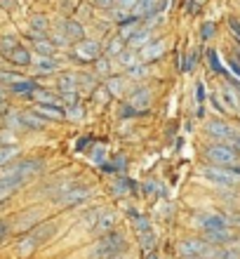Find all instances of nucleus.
Wrapping results in <instances>:
<instances>
[{
	"label": "nucleus",
	"mask_w": 240,
	"mask_h": 259,
	"mask_svg": "<svg viewBox=\"0 0 240 259\" xmlns=\"http://www.w3.org/2000/svg\"><path fill=\"white\" fill-rule=\"evenodd\" d=\"M17 45H19V40H17L14 35H3V38H0V57L5 59V57L10 55Z\"/></svg>",
	"instance_id": "36"
},
{
	"label": "nucleus",
	"mask_w": 240,
	"mask_h": 259,
	"mask_svg": "<svg viewBox=\"0 0 240 259\" xmlns=\"http://www.w3.org/2000/svg\"><path fill=\"white\" fill-rule=\"evenodd\" d=\"M106 259H132V254L127 252V250H123V252H116V254H111V257Z\"/></svg>",
	"instance_id": "54"
},
{
	"label": "nucleus",
	"mask_w": 240,
	"mask_h": 259,
	"mask_svg": "<svg viewBox=\"0 0 240 259\" xmlns=\"http://www.w3.org/2000/svg\"><path fill=\"white\" fill-rule=\"evenodd\" d=\"M165 10H167V0H139L137 7L132 10V14L139 17V19H149L151 14L165 12Z\"/></svg>",
	"instance_id": "13"
},
{
	"label": "nucleus",
	"mask_w": 240,
	"mask_h": 259,
	"mask_svg": "<svg viewBox=\"0 0 240 259\" xmlns=\"http://www.w3.org/2000/svg\"><path fill=\"white\" fill-rule=\"evenodd\" d=\"M94 7H99V10H109V12H113L118 7V0H94Z\"/></svg>",
	"instance_id": "44"
},
{
	"label": "nucleus",
	"mask_w": 240,
	"mask_h": 259,
	"mask_svg": "<svg viewBox=\"0 0 240 259\" xmlns=\"http://www.w3.org/2000/svg\"><path fill=\"white\" fill-rule=\"evenodd\" d=\"M165 52H167V42L160 40V38H153L149 45H144V48L139 50V59H141V62H156Z\"/></svg>",
	"instance_id": "15"
},
{
	"label": "nucleus",
	"mask_w": 240,
	"mask_h": 259,
	"mask_svg": "<svg viewBox=\"0 0 240 259\" xmlns=\"http://www.w3.org/2000/svg\"><path fill=\"white\" fill-rule=\"evenodd\" d=\"M203 238L212 245H231L235 243L238 233L233 231V226H221V229H210V231H203Z\"/></svg>",
	"instance_id": "12"
},
{
	"label": "nucleus",
	"mask_w": 240,
	"mask_h": 259,
	"mask_svg": "<svg viewBox=\"0 0 240 259\" xmlns=\"http://www.w3.org/2000/svg\"><path fill=\"white\" fill-rule=\"evenodd\" d=\"M5 106V88H3V82H0V109Z\"/></svg>",
	"instance_id": "57"
},
{
	"label": "nucleus",
	"mask_w": 240,
	"mask_h": 259,
	"mask_svg": "<svg viewBox=\"0 0 240 259\" xmlns=\"http://www.w3.org/2000/svg\"><path fill=\"white\" fill-rule=\"evenodd\" d=\"M111 59H113V57H109V55L99 57V59L94 62V73L97 75H104V78H109V73H111Z\"/></svg>",
	"instance_id": "33"
},
{
	"label": "nucleus",
	"mask_w": 240,
	"mask_h": 259,
	"mask_svg": "<svg viewBox=\"0 0 240 259\" xmlns=\"http://www.w3.org/2000/svg\"><path fill=\"white\" fill-rule=\"evenodd\" d=\"M0 5H3V7H7V10H10V7H12V0H0Z\"/></svg>",
	"instance_id": "58"
},
{
	"label": "nucleus",
	"mask_w": 240,
	"mask_h": 259,
	"mask_svg": "<svg viewBox=\"0 0 240 259\" xmlns=\"http://www.w3.org/2000/svg\"><path fill=\"white\" fill-rule=\"evenodd\" d=\"M82 113H85V109H82V104H78V106H71V109L66 111V118H73V120H82Z\"/></svg>",
	"instance_id": "45"
},
{
	"label": "nucleus",
	"mask_w": 240,
	"mask_h": 259,
	"mask_svg": "<svg viewBox=\"0 0 240 259\" xmlns=\"http://www.w3.org/2000/svg\"><path fill=\"white\" fill-rule=\"evenodd\" d=\"M151 102H153L151 90H149V88H144V85H139V88H134V90H132L130 99H127V104H130V106H134V109L139 111V116L149 111V106H151Z\"/></svg>",
	"instance_id": "14"
},
{
	"label": "nucleus",
	"mask_w": 240,
	"mask_h": 259,
	"mask_svg": "<svg viewBox=\"0 0 240 259\" xmlns=\"http://www.w3.org/2000/svg\"><path fill=\"white\" fill-rule=\"evenodd\" d=\"M116 224H118L116 212H113V210H104V207H102V212H99V217H97L94 231L99 233V236H104V233L113 231V229H116Z\"/></svg>",
	"instance_id": "20"
},
{
	"label": "nucleus",
	"mask_w": 240,
	"mask_h": 259,
	"mask_svg": "<svg viewBox=\"0 0 240 259\" xmlns=\"http://www.w3.org/2000/svg\"><path fill=\"white\" fill-rule=\"evenodd\" d=\"M35 111L47 120H66V109H62L59 104H35Z\"/></svg>",
	"instance_id": "22"
},
{
	"label": "nucleus",
	"mask_w": 240,
	"mask_h": 259,
	"mask_svg": "<svg viewBox=\"0 0 240 259\" xmlns=\"http://www.w3.org/2000/svg\"><path fill=\"white\" fill-rule=\"evenodd\" d=\"M59 92H80L78 90V73H62L57 80Z\"/></svg>",
	"instance_id": "26"
},
{
	"label": "nucleus",
	"mask_w": 240,
	"mask_h": 259,
	"mask_svg": "<svg viewBox=\"0 0 240 259\" xmlns=\"http://www.w3.org/2000/svg\"><path fill=\"white\" fill-rule=\"evenodd\" d=\"M139 111L134 109V106H130V104H123V109H120V118H137Z\"/></svg>",
	"instance_id": "47"
},
{
	"label": "nucleus",
	"mask_w": 240,
	"mask_h": 259,
	"mask_svg": "<svg viewBox=\"0 0 240 259\" xmlns=\"http://www.w3.org/2000/svg\"><path fill=\"white\" fill-rule=\"evenodd\" d=\"M231 146H233V149H235V153H238V156H240V132L233 137V139H231Z\"/></svg>",
	"instance_id": "56"
},
{
	"label": "nucleus",
	"mask_w": 240,
	"mask_h": 259,
	"mask_svg": "<svg viewBox=\"0 0 240 259\" xmlns=\"http://www.w3.org/2000/svg\"><path fill=\"white\" fill-rule=\"evenodd\" d=\"M144 259H160L158 250H156V247H153V250H146V252H144Z\"/></svg>",
	"instance_id": "55"
},
{
	"label": "nucleus",
	"mask_w": 240,
	"mask_h": 259,
	"mask_svg": "<svg viewBox=\"0 0 240 259\" xmlns=\"http://www.w3.org/2000/svg\"><path fill=\"white\" fill-rule=\"evenodd\" d=\"M31 66H33L35 73H55V71H59V62L55 57H38V59H33Z\"/></svg>",
	"instance_id": "24"
},
{
	"label": "nucleus",
	"mask_w": 240,
	"mask_h": 259,
	"mask_svg": "<svg viewBox=\"0 0 240 259\" xmlns=\"http://www.w3.org/2000/svg\"><path fill=\"white\" fill-rule=\"evenodd\" d=\"M139 26H141V19H139V17H132V19H127L125 24H118V35H120V38L127 42L132 35L137 33Z\"/></svg>",
	"instance_id": "25"
},
{
	"label": "nucleus",
	"mask_w": 240,
	"mask_h": 259,
	"mask_svg": "<svg viewBox=\"0 0 240 259\" xmlns=\"http://www.w3.org/2000/svg\"><path fill=\"white\" fill-rule=\"evenodd\" d=\"M19 116V123H21V130H45L47 127V118L40 116L38 111H21V113H17Z\"/></svg>",
	"instance_id": "16"
},
{
	"label": "nucleus",
	"mask_w": 240,
	"mask_h": 259,
	"mask_svg": "<svg viewBox=\"0 0 240 259\" xmlns=\"http://www.w3.org/2000/svg\"><path fill=\"white\" fill-rule=\"evenodd\" d=\"M42 167H45V163H42L40 158H17L14 163H10L7 167H3V170L7 172H19V175H24V177H35V175H40Z\"/></svg>",
	"instance_id": "10"
},
{
	"label": "nucleus",
	"mask_w": 240,
	"mask_h": 259,
	"mask_svg": "<svg viewBox=\"0 0 240 259\" xmlns=\"http://www.w3.org/2000/svg\"><path fill=\"white\" fill-rule=\"evenodd\" d=\"M146 75H149V66H146V62H139L132 68H127V78H132V80H144Z\"/></svg>",
	"instance_id": "35"
},
{
	"label": "nucleus",
	"mask_w": 240,
	"mask_h": 259,
	"mask_svg": "<svg viewBox=\"0 0 240 259\" xmlns=\"http://www.w3.org/2000/svg\"><path fill=\"white\" fill-rule=\"evenodd\" d=\"M5 62H10L12 66H17V68H26V66H31L33 64V57H31V52H28V48H24V45H17V48L10 52V55L5 57Z\"/></svg>",
	"instance_id": "17"
},
{
	"label": "nucleus",
	"mask_w": 240,
	"mask_h": 259,
	"mask_svg": "<svg viewBox=\"0 0 240 259\" xmlns=\"http://www.w3.org/2000/svg\"><path fill=\"white\" fill-rule=\"evenodd\" d=\"M55 231H57L55 222H42V224H35L33 229H31V231H28L26 236L17 243V252H19L21 257H28V254L33 252V250H38L42 243H47V240L55 236Z\"/></svg>",
	"instance_id": "2"
},
{
	"label": "nucleus",
	"mask_w": 240,
	"mask_h": 259,
	"mask_svg": "<svg viewBox=\"0 0 240 259\" xmlns=\"http://www.w3.org/2000/svg\"><path fill=\"white\" fill-rule=\"evenodd\" d=\"M106 158H109V151H106V146H104V144L94 146V149H92V153H89V160H92V163H97V165L106 163Z\"/></svg>",
	"instance_id": "38"
},
{
	"label": "nucleus",
	"mask_w": 240,
	"mask_h": 259,
	"mask_svg": "<svg viewBox=\"0 0 240 259\" xmlns=\"http://www.w3.org/2000/svg\"><path fill=\"white\" fill-rule=\"evenodd\" d=\"M193 222H196V226L203 229V231L221 229V226H231L226 214H219V212H193Z\"/></svg>",
	"instance_id": "11"
},
{
	"label": "nucleus",
	"mask_w": 240,
	"mask_h": 259,
	"mask_svg": "<svg viewBox=\"0 0 240 259\" xmlns=\"http://www.w3.org/2000/svg\"><path fill=\"white\" fill-rule=\"evenodd\" d=\"M19 158V149L14 144H3L0 146V167H7L10 163H14Z\"/></svg>",
	"instance_id": "27"
},
{
	"label": "nucleus",
	"mask_w": 240,
	"mask_h": 259,
	"mask_svg": "<svg viewBox=\"0 0 240 259\" xmlns=\"http://www.w3.org/2000/svg\"><path fill=\"white\" fill-rule=\"evenodd\" d=\"M205 135L210 137L212 142L231 144V139L238 135V130H235L231 123H226L224 118H212V120H207L205 123Z\"/></svg>",
	"instance_id": "6"
},
{
	"label": "nucleus",
	"mask_w": 240,
	"mask_h": 259,
	"mask_svg": "<svg viewBox=\"0 0 240 259\" xmlns=\"http://www.w3.org/2000/svg\"><path fill=\"white\" fill-rule=\"evenodd\" d=\"M137 238H139V245H141V250H153L156 247V233H153V229L151 231H146V233H137Z\"/></svg>",
	"instance_id": "37"
},
{
	"label": "nucleus",
	"mask_w": 240,
	"mask_h": 259,
	"mask_svg": "<svg viewBox=\"0 0 240 259\" xmlns=\"http://www.w3.org/2000/svg\"><path fill=\"white\" fill-rule=\"evenodd\" d=\"M97 88V78L89 73H78V90L82 92H94Z\"/></svg>",
	"instance_id": "34"
},
{
	"label": "nucleus",
	"mask_w": 240,
	"mask_h": 259,
	"mask_svg": "<svg viewBox=\"0 0 240 259\" xmlns=\"http://www.w3.org/2000/svg\"><path fill=\"white\" fill-rule=\"evenodd\" d=\"M92 144H94V137H92V135H85L80 142L76 144V151H78V153H82V151L87 149V146H92Z\"/></svg>",
	"instance_id": "46"
},
{
	"label": "nucleus",
	"mask_w": 240,
	"mask_h": 259,
	"mask_svg": "<svg viewBox=\"0 0 240 259\" xmlns=\"http://www.w3.org/2000/svg\"><path fill=\"white\" fill-rule=\"evenodd\" d=\"M62 28H64V33H66V38L71 40V45L85 38V28H82V24H80L78 19H73V17L64 19V21H62Z\"/></svg>",
	"instance_id": "21"
},
{
	"label": "nucleus",
	"mask_w": 240,
	"mask_h": 259,
	"mask_svg": "<svg viewBox=\"0 0 240 259\" xmlns=\"http://www.w3.org/2000/svg\"><path fill=\"white\" fill-rule=\"evenodd\" d=\"M125 80H127V78H120V75H111V78H106V90H109V95L111 97H123Z\"/></svg>",
	"instance_id": "30"
},
{
	"label": "nucleus",
	"mask_w": 240,
	"mask_h": 259,
	"mask_svg": "<svg viewBox=\"0 0 240 259\" xmlns=\"http://www.w3.org/2000/svg\"><path fill=\"white\" fill-rule=\"evenodd\" d=\"M59 102L66 104V106H78L80 104V92H59Z\"/></svg>",
	"instance_id": "40"
},
{
	"label": "nucleus",
	"mask_w": 240,
	"mask_h": 259,
	"mask_svg": "<svg viewBox=\"0 0 240 259\" xmlns=\"http://www.w3.org/2000/svg\"><path fill=\"white\" fill-rule=\"evenodd\" d=\"M228 66H231V71H233V73H235V75H238V78H240V64H238V62H235V59H233V55L228 57Z\"/></svg>",
	"instance_id": "52"
},
{
	"label": "nucleus",
	"mask_w": 240,
	"mask_h": 259,
	"mask_svg": "<svg viewBox=\"0 0 240 259\" xmlns=\"http://www.w3.org/2000/svg\"><path fill=\"white\" fill-rule=\"evenodd\" d=\"M38 88H40V85H38L33 78H21V80H17V82L10 85V92L17 95V97H21V99H31Z\"/></svg>",
	"instance_id": "19"
},
{
	"label": "nucleus",
	"mask_w": 240,
	"mask_h": 259,
	"mask_svg": "<svg viewBox=\"0 0 240 259\" xmlns=\"http://www.w3.org/2000/svg\"><path fill=\"white\" fill-rule=\"evenodd\" d=\"M203 153H205V158L212 165H221V167H233V165H238V158H240L233 146L224 142L210 144V146L203 149Z\"/></svg>",
	"instance_id": "4"
},
{
	"label": "nucleus",
	"mask_w": 240,
	"mask_h": 259,
	"mask_svg": "<svg viewBox=\"0 0 240 259\" xmlns=\"http://www.w3.org/2000/svg\"><path fill=\"white\" fill-rule=\"evenodd\" d=\"M200 175L212 182L217 186H224V189H238L240 186V175L233 170V167H221V165H203L200 167Z\"/></svg>",
	"instance_id": "3"
},
{
	"label": "nucleus",
	"mask_w": 240,
	"mask_h": 259,
	"mask_svg": "<svg viewBox=\"0 0 240 259\" xmlns=\"http://www.w3.org/2000/svg\"><path fill=\"white\" fill-rule=\"evenodd\" d=\"M10 229H12V226H10V222L0 219V245H3V243L7 240V236H10Z\"/></svg>",
	"instance_id": "48"
},
{
	"label": "nucleus",
	"mask_w": 240,
	"mask_h": 259,
	"mask_svg": "<svg viewBox=\"0 0 240 259\" xmlns=\"http://www.w3.org/2000/svg\"><path fill=\"white\" fill-rule=\"evenodd\" d=\"M111 163H113V167H116V172H118V175H123V172H125V167H127V158H125V156H120V153H118V156L113 158Z\"/></svg>",
	"instance_id": "43"
},
{
	"label": "nucleus",
	"mask_w": 240,
	"mask_h": 259,
	"mask_svg": "<svg viewBox=\"0 0 240 259\" xmlns=\"http://www.w3.org/2000/svg\"><path fill=\"white\" fill-rule=\"evenodd\" d=\"M33 50L38 52V57H55L57 45L50 38H40V40H33Z\"/></svg>",
	"instance_id": "29"
},
{
	"label": "nucleus",
	"mask_w": 240,
	"mask_h": 259,
	"mask_svg": "<svg viewBox=\"0 0 240 259\" xmlns=\"http://www.w3.org/2000/svg\"><path fill=\"white\" fill-rule=\"evenodd\" d=\"M139 0H118V7H123V10H127V12H132L134 7H137Z\"/></svg>",
	"instance_id": "51"
},
{
	"label": "nucleus",
	"mask_w": 240,
	"mask_h": 259,
	"mask_svg": "<svg viewBox=\"0 0 240 259\" xmlns=\"http://www.w3.org/2000/svg\"><path fill=\"white\" fill-rule=\"evenodd\" d=\"M151 40H153V28H151V26H146V24H144V26H139V28H137V33L132 35V38H130L127 42H130V48L141 50L144 45H149Z\"/></svg>",
	"instance_id": "23"
},
{
	"label": "nucleus",
	"mask_w": 240,
	"mask_h": 259,
	"mask_svg": "<svg viewBox=\"0 0 240 259\" xmlns=\"http://www.w3.org/2000/svg\"><path fill=\"white\" fill-rule=\"evenodd\" d=\"M214 31H217V26H214L212 21H203V26H200V38H203V40H212Z\"/></svg>",
	"instance_id": "41"
},
{
	"label": "nucleus",
	"mask_w": 240,
	"mask_h": 259,
	"mask_svg": "<svg viewBox=\"0 0 240 259\" xmlns=\"http://www.w3.org/2000/svg\"><path fill=\"white\" fill-rule=\"evenodd\" d=\"M205 99H207L205 85H203V82H198V85H196V104H205Z\"/></svg>",
	"instance_id": "49"
},
{
	"label": "nucleus",
	"mask_w": 240,
	"mask_h": 259,
	"mask_svg": "<svg viewBox=\"0 0 240 259\" xmlns=\"http://www.w3.org/2000/svg\"><path fill=\"white\" fill-rule=\"evenodd\" d=\"M207 62H210V66H212V71H217V73H221V75H228V71L219 64V55H217V50H207Z\"/></svg>",
	"instance_id": "39"
},
{
	"label": "nucleus",
	"mask_w": 240,
	"mask_h": 259,
	"mask_svg": "<svg viewBox=\"0 0 240 259\" xmlns=\"http://www.w3.org/2000/svg\"><path fill=\"white\" fill-rule=\"evenodd\" d=\"M31 99H33L35 104H57V102H59V97H57L55 92H50V90H42V88L35 90Z\"/></svg>",
	"instance_id": "31"
},
{
	"label": "nucleus",
	"mask_w": 240,
	"mask_h": 259,
	"mask_svg": "<svg viewBox=\"0 0 240 259\" xmlns=\"http://www.w3.org/2000/svg\"><path fill=\"white\" fill-rule=\"evenodd\" d=\"M26 182H28V177H24V175H19V172L3 170V175H0V205L5 203L10 196H14L19 189H24Z\"/></svg>",
	"instance_id": "7"
},
{
	"label": "nucleus",
	"mask_w": 240,
	"mask_h": 259,
	"mask_svg": "<svg viewBox=\"0 0 240 259\" xmlns=\"http://www.w3.org/2000/svg\"><path fill=\"white\" fill-rule=\"evenodd\" d=\"M205 259H240V247L231 245H210L205 252Z\"/></svg>",
	"instance_id": "18"
},
{
	"label": "nucleus",
	"mask_w": 240,
	"mask_h": 259,
	"mask_svg": "<svg viewBox=\"0 0 240 259\" xmlns=\"http://www.w3.org/2000/svg\"><path fill=\"white\" fill-rule=\"evenodd\" d=\"M123 50H125V40L120 38V35H113V38H111V40L106 42V48H104V52H106L109 57H118L120 52H123Z\"/></svg>",
	"instance_id": "32"
},
{
	"label": "nucleus",
	"mask_w": 240,
	"mask_h": 259,
	"mask_svg": "<svg viewBox=\"0 0 240 259\" xmlns=\"http://www.w3.org/2000/svg\"><path fill=\"white\" fill-rule=\"evenodd\" d=\"M102 55H104L102 42L85 40V38L73 42V62H78V64H94Z\"/></svg>",
	"instance_id": "5"
},
{
	"label": "nucleus",
	"mask_w": 240,
	"mask_h": 259,
	"mask_svg": "<svg viewBox=\"0 0 240 259\" xmlns=\"http://www.w3.org/2000/svg\"><path fill=\"white\" fill-rule=\"evenodd\" d=\"M191 259H205V257H191Z\"/></svg>",
	"instance_id": "59"
},
{
	"label": "nucleus",
	"mask_w": 240,
	"mask_h": 259,
	"mask_svg": "<svg viewBox=\"0 0 240 259\" xmlns=\"http://www.w3.org/2000/svg\"><path fill=\"white\" fill-rule=\"evenodd\" d=\"M116 59H118V64H120V66L132 68L134 64H139V52H137L134 48H125L123 52H120V55L116 57Z\"/></svg>",
	"instance_id": "28"
},
{
	"label": "nucleus",
	"mask_w": 240,
	"mask_h": 259,
	"mask_svg": "<svg viewBox=\"0 0 240 259\" xmlns=\"http://www.w3.org/2000/svg\"><path fill=\"white\" fill-rule=\"evenodd\" d=\"M123 250H127V236L123 231L113 229V231L97 238V243L89 250V259H106L116 252H123Z\"/></svg>",
	"instance_id": "1"
},
{
	"label": "nucleus",
	"mask_w": 240,
	"mask_h": 259,
	"mask_svg": "<svg viewBox=\"0 0 240 259\" xmlns=\"http://www.w3.org/2000/svg\"><path fill=\"white\" fill-rule=\"evenodd\" d=\"M226 217H228V224L240 229V214H226Z\"/></svg>",
	"instance_id": "53"
},
{
	"label": "nucleus",
	"mask_w": 240,
	"mask_h": 259,
	"mask_svg": "<svg viewBox=\"0 0 240 259\" xmlns=\"http://www.w3.org/2000/svg\"><path fill=\"white\" fill-rule=\"evenodd\" d=\"M89 196H92V189H89V186L69 184V186H64L62 189V193L57 196V200H59L62 205H80V203H85Z\"/></svg>",
	"instance_id": "8"
},
{
	"label": "nucleus",
	"mask_w": 240,
	"mask_h": 259,
	"mask_svg": "<svg viewBox=\"0 0 240 259\" xmlns=\"http://www.w3.org/2000/svg\"><path fill=\"white\" fill-rule=\"evenodd\" d=\"M62 10H64V12H76V10H78V0H62Z\"/></svg>",
	"instance_id": "50"
},
{
	"label": "nucleus",
	"mask_w": 240,
	"mask_h": 259,
	"mask_svg": "<svg viewBox=\"0 0 240 259\" xmlns=\"http://www.w3.org/2000/svg\"><path fill=\"white\" fill-rule=\"evenodd\" d=\"M21 78H24V75L12 73V71H3V68H0V82H7V85H12V82L21 80Z\"/></svg>",
	"instance_id": "42"
},
{
	"label": "nucleus",
	"mask_w": 240,
	"mask_h": 259,
	"mask_svg": "<svg viewBox=\"0 0 240 259\" xmlns=\"http://www.w3.org/2000/svg\"><path fill=\"white\" fill-rule=\"evenodd\" d=\"M212 243H207L205 238H184L179 243L177 252L181 259H191V257H205V252L210 250Z\"/></svg>",
	"instance_id": "9"
}]
</instances>
